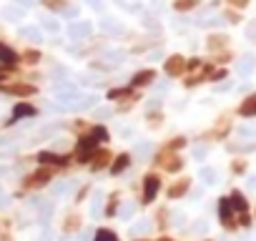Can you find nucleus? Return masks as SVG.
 Returning <instances> with one entry per match:
<instances>
[{
    "instance_id": "nucleus-27",
    "label": "nucleus",
    "mask_w": 256,
    "mask_h": 241,
    "mask_svg": "<svg viewBox=\"0 0 256 241\" xmlns=\"http://www.w3.org/2000/svg\"><path fill=\"white\" fill-rule=\"evenodd\" d=\"M96 116H98V118H106V116H110V108H98Z\"/></svg>"
},
{
    "instance_id": "nucleus-14",
    "label": "nucleus",
    "mask_w": 256,
    "mask_h": 241,
    "mask_svg": "<svg viewBox=\"0 0 256 241\" xmlns=\"http://www.w3.org/2000/svg\"><path fill=\"white\" fill-rule=\"evenodd\" d=\"M38 161H40V164H63V156H56V154L43 151V154L38 156Z\"/></svg>"
},
{
    "instance_id": "nucleus-28",
    "label": "nucleus",
    "mask_w": 256,
    "mask_h": 241,
    "mask_svg": "<svg viewBox=\"0 0 256 241\" xmlns=\"http://www.w3.org/2000/svg\"><path fill=\"white\" fill-rule=\"evenodd\" d=\"M228 3H231V6H236V8H244V6L248 3V0H228Z\"/></svg>"
},
{
    "instance_id": "nucleus-15",
    "label": "nucleus",
    "mask_w": 256,
    "mask_h": 241,
    "mask_svg": "<svg viewBox=\"0 0 256 241\" xmlns=\"http://www.w3.org/2000/svg\"><path fill=\"white\" fill-rule=\"evenodd\" d=\"M20 116H36V108L33 106H26V103H18L16 106V118H20Z\"/></svg>"
},
{
    "instance_id": "nucleus-23",
    "label": "nucleus",
    "mask_w": 256,
    "mask_h": 241,
    "mask_svg": "<svg viewBox=\"0 0 256 241\" xmlns=\"http://www.w3.org/2000/svg\"><path fill=\"white\" fill-rule=\"evenodd\" d=\"M134 211H136V206H134V204H126V206H123V211H120V218H131V216H134Z\"/></svg>"
},
{
    "instance_id": "nucleus-21",
    "label": "nucleus",
    "mask_w": 256,
    "mask_h": 241,
    "mask_svg": "<svg viewBox=\"0 0 256 241\" xmlns=\"http://www.w3.org/2000/svg\"><path fill=\"white\" fill-rule=\"evenodd\" d=\"M198 3V0H178L176 3V10H188V8H194Z\"/></svg>"
},
{
    "instance_id": "nucleus-10",
    "label": "nucleus",
    "mask_w": 256,
    "mask_h": 241,
    "mask_svg": "<svg viewBox=\"0 0 256 241\" xmlns=\"http://www.w3.org/2000/svg\"><path fill=\"white\" fill-rule=\"evenodd\" d=\"M20 36H23V38H28V40H36V43L43 38V36H40V28H33V26H28V28H20Z\"/></svg>"
},
{
    "instance_id": "nucleus-6",
    "label": "nucleus",
    "mask_w": 256,
    "mask_h": 241,
    "mask_svg": "<svg viewBox=\"0 0 256 241\" xmlns=\"http://www.w3.org/2000/svg\"><path fill=\"white\" fill-rule=\"evenodd\" d=\"M238 113H241L244 118H251V116H256V96H248V98L241 103Z\"/></svg>"
},
{
    "instance_id": "nucleus-31",
    "label": "nucleus",
    "mask_w": 256,
    "mask_h": 241,
    "mask_svg": "<svg viewBox=\"0 0 256 241\" xmlns=\"http://www.w3.org/2000/svg\"><path fill=\"white\" fill-rule=\"evenodd\" d=\"M6 174H10V168L8 166H0V176H6Z\"/></svg>"
},
{
    "instance_id": "nucleus-25",
    "label": "nucleus",
    "mask_w": 256,
    "mask_h": 241,
    "mask_svg": "<svg viewBox=\"0 0 256 241\" xmlns=\"http://www.w3.org/2000/svg\"><path fill=\"white\" fill-rule=\"evenodd\" d=\"M151 151H154V146H151V144H144V146H138V148H136V154H138V156H148Z\"/></svg>"
},
{
    "instance_id": "nucleus-29",
    "label": "nucleus",
    "mask_w": 256,
    "mask_h": 241,
    "mask_svg": "<svg viewBox=\"0 0 256 241\" xmlns=\"http://www.w3.org/2000/svg\"><path fill=\"white\" fill-rule=\"evenodd\" d=\"M0 206H3V208H6V206H8V196H6V194H3V191H0Z\"/></svg>"
},
{
    "instance_id": "nucleus-5",
    "label": "nucleus",
    "mask_w": 256,
    "mask_h": 241,
    "mask_svg": "<svg viewBox=\"0 0 256 241\" xmlns=\"http://www.w3.org/2000/svg\"><path fill=\"white\" fill-rule=\"evenodd\" d=\"M0 63H6V66H16V63H18V53H16V50H10L8 46L0 43Z\"/></svg>"
},
{
    "instance_id": "nucleus-9",
    "label": "nucleus",
    "mask_w": 256,
    "mask_h": 241,
    "mask_svg": "<svg viewBox=\"0 0 256 241\" xmlns=\"http://www.w3.org/2000/svg\"><path fill=\"white\" fill-rule=\"evenodd\" d=\"M228 204H231V208H236V211H246V206H248L246 198H244L238 191H234V194L228 196Z\"/></svg>"
},
{
    "instance_id": "nucleus-18",
    "label": "nucleus",
    "mask_w": 256,
    "mask_h": 241,
    "mask_svg": "<svg viewBox=\"0 0 256 241\" xmlns=\"http://www.w3.org/2000/svg\"><path fill=\"white\" fill-rule=\"evenodd\" d=\"M40 23H43V28H46V30H50V33H56V30L60 28V26H58V20H53V18H43Z\"/></svg>"
},
{
    "instance_id": "nucleus-1",
    "label": "nucleus",
    "mask_w": 256,
    "mask_h": 241,
    "mask_svg": "<svg viewBox=\"0 0 256 241\" xmlns=\"http://www.w3.org/2000/svg\"><path fill=\"white\" fill-rule=\"evenodd\" d=\"M96 146H98V141H96V136H93V134H90L88 138H83V141H80V146H78V156H80V161H88V158L93 156Z\"/></svg>"
},
{
    "instance_id": "nucleus-33",
    "label": "nucleus",
    "mask_w": 256,
    "mask_h": 241,
    "mask_svg": "<svg viewBox=\"0 0 256 241\" xmlns=\"http://www.w3.org/2000/svg\"><path fill=\"white\" fill-rule=\"evenodd\" d=\"M3 78H6V70H3V68H0V80H3Z\"/></svg>"
},
{
    "instance_id": "nucleus-2",
    "label": "nucleus",
    "mask_w": 256,
    "mask_h": 241,
    "mask_svg": "<svg viewBox=\"0 0 256 241\" xmlns=\"http://www.w3.org/2000/svg\"><path fill=\"white\" fill-rule=\"evenodd\" d=\"M184 68H186V60H184L181 56H171V58L166 60V73H168V76H181Z\"/></svg>"
},
{
    "instance_id": "nucleus-16",
    "label": "nucleus",
    "mask_w": 256,
    "mask_h": 241,
    "mask_svg": "<svg viewBox=\"0 0 256 241\" xmlns=\"http://www.w3.org/2000/svg\"><path fill=\"white\" fill-rule=\"evenodd\" d=\"M103 58H106L108 63H113V66H116V63H123V60H126V56H123L120 50H113V53H106Z\"/></svg>"
},
{
    "instance_id": "nucleus-30",
    "label": "nucleus",
    "mask_w": 256,
    "mask_h": 241,
    "mask_svg": "<svg viewBox=\"0 0 256 241\" xmlns=\"http://www.w3.org/2000/svg\"><path fill=\"white\" fill-rule=\"evenodd\" d=\"M26 60H30V63H33V60H38V53H28V56H26Z\"/></svg>"
},
{
    "instance_id": "nucleus-22",
    "label": "nucleus",
    "mask_w": 256,
    "mask_h": 241,
    "mask_svg": "<svg viewBox=\"0 0 256 241\" xmlns=\"http://www.w3.org/2000/svg\"><path fill=\"white\" fill-rule=\"evenodd\" d=\"M186 188H188V181H181V184H176V186L171 188V196L176 198V196H178V194H184Z\"/></svg>"
},
{
    "instance_id": "nucleus-20",
    "label": "nucleus",
    "mask_w": 256,
    "mask_h": 241,
    "mask_svg": "<svg viewBox=\"0 0 256 241\" xmlns=\"http://www.w3.org/2000/svg\"><path fill=\"white\" fill-rule=\"evenodd\" d=\"M70 188H73V184H56V186H53V194L60 196V194H68Z\"/></svg>"
},
{
    "instance_id": "nucleus-11",
    "label": "nucleus",
    "mask_w": 256,
    "mask_h": 241,
    "mask_svg": "<svg viewBox=\"0 0 256 241\" xmlns=\"http://www.w3.org/2000/svg\"><path fill=\"white\" fill-rule=\"evenodd\" d=\"M154 70H144V73H136L134 76V86H146V83H151L154 80Z\"/></svg>"
},
{
    "instance_id": "nucleus-17",
    "label": "nucleus",
    "mask_w": 256,
    "mask_h": 241,
    "mask_svg": "<svg viewBox=\"0 0 256 241\" xmlns=\"http://www.w3.org/2000/svg\"><path fill=\"white\" fill-rule=\"evenodd\" d=\"M126 166H128V156H120V158H118V161L110 166V174H120Z\"/></svg>"
},
{
    "instance_id": "nucleus-12",
    "label": "nucleus",
    "mask_w": 256,
    "mask_h": 241,
    "mask_svg": "<svg viewBox=\"0 0 256 241\" xmlns=\"http://www.w3.org/2000/svg\"><path fill=\"white\" fill-rule=\"evenodd\" d=\"M6 93H18V96H33V93H36V88H33V86H8V88H6Z\"/></svg>"
},
{
    "instance_id": "nucleus-32",
    "label": "nucleus",
    "mask_w": 256,
    "mask_h": 241,
    "mask_svg": "<svg viewBox=\"0 0 256 241\" xmlns=\"http://www.w3.org/2000/svg\"><path fill=\"white\" fill-rule=\"evenodd\" d=\"M86 3H90L93 8H98V6H100V0H86Z\"/></svg>"
},
{
    "instance_id": "nucleus-8",
    "label": "nucleus",
    "mask_w": 256,
    "mask_h": 241,
    "mask_svg": "<svg viewBox=\"0 0 256 241\" xmlns=\"http://www.w3.org/2000/svg\"><path fill=\"white\" fill-rule=\"evenodd\" d=\"M0 16H3L6 20H13V23H18V20L23 18V10H20V8H13V6H8V8H3V10H0Z\"/></svg>"
},
{
    "instance_id": "nucleus-3",
    "label": "nucleus",
    "mask_w": 256,
    "mask_h": 241,
    "mask_svg": "<svg viewBox=\"0 0 256 241\" xmlns=\"http://www.w3.org/2000/svg\"><path fill=\"white\" fill-rule=\"evenodd\" d=\"M218 216H221L224 226H234V208H231L228 198H221V204H218Z\"/></svg>"
},
{
    "instance_id": "nucleus-13",
    "label": "nucleus",
    "mask_w": 256,
    "mask_h": 241,
    "mask_svg": "<svg viewBox=\"0 0 256 241\" xmlns=\"http://www.w3.org/2000/svg\"><path fill=\"white\" fill-rule=\"evenodd\" d=\"M100 28H103L106 33H120V30H123L120 23H116V20H110V18H106V20L100 23Z\"/></svg>"
},
{
    "instance_id": "nucleus-4",
    "label": "nucleus",
    "mask_w": 256,
    "mask_h": 241,
    "mask_svg": "<svg viewBox=\"0 0 256 241\" xmlns=\"http://www.w3.org/2000/svg\"><path fill=\"white\" fill-rule=\"evenodd\" d=\"M90 23H73L70 28H68V33H70V38H88L90 36Z\"/></svg>"
},
{
    "instance_id": "nucleus-7",
    "label": "nucleus",
    "mask_w": 256,
    "mask_h": 241,
    "mask_svg": "<svg viewBox=\"0 0 256 241\" xmlns=\"http://www.w3.org/2000/svg\"><path fill=\"white\" fill-rule=\"evenodd\" d=\"M156 191H158V178H156V176H148V178H146V194H144V201H154Z\"/></svg>"
},
{
    "instance_id": "nucleus-19",
    "label": "nucleus",
    "mask_w": 256,
    "mask_h": 241,
    "mask_svg": "<svg viewBox=\"0 0 256 241\" xmlns=\"http://www.w3.org/2000/svg\"><path fill=\"white\" fill-rule=\"evenodd\" d=\"M96 241H116V234L103 228V231H98V234H96Z\"/></svg>"
},
{
    "instance_id": "nucleus-24",
    "label": "nucleus",
    "mask_w": 256,
    "mask_h": 241,
    "mask_svg": "<svg viewBox=\"0 0 256 241\" xmlns=\"http://www.w3.org/2000/svg\"><path fill=\"white\" fill-rule=\"evenodd\" d=\"M93 136H96V141H98V144H100V141H108V131H106V128H96V131H93Z\"/></svg>"
},
{
    "instance_id": "nucleus-26",
    "label": "nucleus",
    "mask_w": 256,
    "mask_h": 241,
    "mask_svg": "<svg viewBox=\"0 0 256 241\" xmlns=\"http://www.w3.org/2000/svg\"><path fill=\"white\" fill-rule=\"evenodd\" d=\"M146 231H148V224H146V221H144V224H136V226H134V234H146Z\"/></svg>"
}]
</instances>
